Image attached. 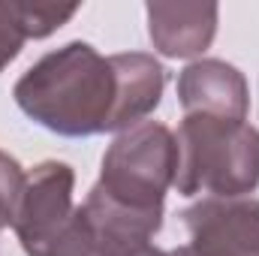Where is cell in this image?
Segmentation results:
<instances>
[{
  "instance_id": "obj_8",
  "label": "cell",
  "mask_w": 259,
  "mask_h": 256,
  "mask_svg": "<svg viewBox=\"0 0 259 256\" xmlns=\"http://www.w3.org/2000/svg\"><path fill=\"white\" fill-rule=\"evenodd\" d=\"M75 6H27L0 0V72L12 64L27 39H42L64 27Z\"/></svg>"
},
{
  "instance_id": "obj_3",
  "label": "cell",
  "mask_w": 259,
  "mask_h": 256,
  "mask_svg": "<svg viewBox=\"0 0 259 256\" xmlns=\"http://www.w3.org/2000/svg\"><path fill=\"white\" fill-rule=\"evenodd\" d=\"M175 133L160 121H142L115 136L103 154L100 181L91 190L130 214L163 220V202L175 184Z\"/></svg>"
},
{
  "instance_id": "obj_6",
  "label": "cell",
  "mask_w": 259,
  "mask_h": 256,
  "mask_svg": "<svg viewBox=\"0 0 259 256\" xmlns=\"http://www.w3.org/2000/svg\"><path fill=\"white\" fill-rule=\"evenodd\" d=\"M148 36L163 58H199L217 33V3H148Z\"/></svg>"
},
{
  "instance_id": "obj_5",
  "label": "cell",
  "mask_w": 259,
  "mask_h": 256,
  "mask_svg": "<svg viewBox=\"0 0 259 256\" xmlns=\"http://www.w3.org/2000/svg\"><path fill=\"white\" fill-rule=\"evenodd\" d=\"M178 103L184 115L247 121L250 88L238 66L217 58H199L184 66L178 75Z\"/></svg>"
},
{
  "instance_id": "obj_10",
  "label": "cell",
  "mask_w": 259,
  "mask_h": 256,
  "mask_svg": "<svg viewBox=\"0 0 259 256\" xmlns=\"http://www.w3.org/2000/svg\"><path fill=\"white\" fill-rule=\"evenodd\" d=\"M166 256H238L232 247H226L220 238L205 235V232H190V241L169 250Z\"/></svg>"
},
{
  "instance_id": "obj_7",
  "label": "cell",
  "mask_w": 259,
  "mask_h": 256,
  "mask_svg": "<svg viewBox=\"0 0 259 256\" xmlns=\"http://www.w3.org/2000/svg\"><path fill=\"white\" fill-rule=\"evenodd\" d=\"M181 223L190 232H205L220 238L238 256H259V199H217L205 196L181 211Z\"/></svg>"
},
{
  "instance_id": "obj_11",
  "label": "cell",
  "mask_w": 259,
  "mask_h": 256,
  "mask_svg": "<svg viewBox=\"0 0 259 256\" xmlns=\"http://www.w3.org/2000/svg\"><path fill=\"white\" fill-rule=\"evenodd\" d=\"M112 256H166V253L151 241V244H142V247H133V250H121V253H112Z\"/></svg>"
},
{
  "instance_id": "obj_4",
  "label": "cell",
  "mask_w": 259,
  "mask_h": 256,
  "mask_svg": "<svg viewBox=\"0 0 259 256\" xmlns=\"http://www.w3.org/2000/svg\"><path fill=\"white\" fill-rule=\"evenodd\" d=\"M75 172L61 160H42L24 178L12 229L27 256H49L75 220Z\"/></svg>"
},
{
  "instance_id": "obj_2",
  "label": "cell",
  "mask_w": 259,
  "mask_h": 256,
  "mask_svg": "<svg viewBox=\"0 0 259 256\" xmlns=\"http://www.w3.org/2000/svg\"><path fill=\"white\" fill-rule=\"evenodd\" d=\"M181 196L211 193L217 199L250 196L259 187V130L247 121L184 115L175 133Z\"/></svg>"
},
{
  "instance_id": "obj_9",
  "label": "cell",
  "mask_w": 259,
  "mask_h": 256,
  "mask_svg": "<svg viewBox=\"0 0 259 256\" xmlns=\"http://www.w3.org/2000/svg\"><path fill=\"white\" fill-rule=\"evenodd\" d=\"M27 172L18 166L15 157H9L6 151H0V229L12 226L18 199H21V187H24Z\"/></svg>"
},
{
  "instance_id": "obj_1",
  "label": "cell",
  "mask_w": 259,
  "mask_h": 256,
  "mask_svg": "<svg viewBox=\"0 0 259 256\" xmlns=\"http://www.w3.org/2000/svg\"><path fill=\"white\" fill-rule=\"evenodd\" d=\"M12 97L33 124L58 136L81 139L127 130L115 58H103L81 39L42 55L15 81Z\"/></svg>"
}]
</instances>
